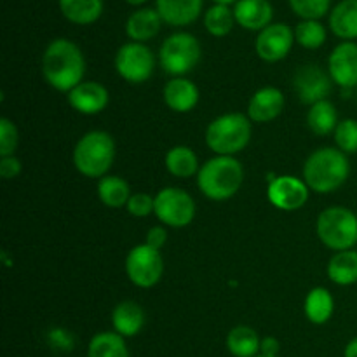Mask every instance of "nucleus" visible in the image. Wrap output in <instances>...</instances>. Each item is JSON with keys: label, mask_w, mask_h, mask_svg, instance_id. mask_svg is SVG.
I'll return each mask as SVG.
<instances>
[{"label": "nucleus", "mask_w": 357, "mask_h": 357, "mask_svg": "<svg viewBox=\"0 0 357 357\" xmlns=\"http://www.w3.org/2000/svg\"><path fill=\"white\" fill-rule=\"evenodd\" d=\"M86 58L75 42L68 38H54L42 54V75L52 89L68 94L73 87L84 82Z\"/></svg>", "instance_id": "f257e3e1"}, {"label": "nucleus", "mask_w": 357, "mask_h": 357, "mask_svg": "<svg viewBox=\"0 0 357 357\" xmlns=\"http://www.w3.org/2000/svg\"><path fill=\"white\" fill-rule=\"evenodd\" d=\"M351 176L349 155L337 146H323L307 157L303 164V181L316 194L338 190Z\"/></svg>", "instance_id": "f03ea898"}, {"label": "nucleus", "mask_w": 357, "mask_h": 357, "mask_svg": "<svg viewBox=\"0 0 357 357\" xmlns=\"http://www.w3.org/2000/svg\"><path fill=\"white\" fill-rule=\"evenodd\" d=\"M244 181L243 164L236 157L216 155L206 160L197 173V187L204 197L222 202L232 199Z\"/></svg>", "instance_id": "7ed1b4c3"}, {"label": "nucleus", "mask_w": 357, "mask_h": 357, "mask_svg": "<svg viewBox=\"0 0 357 357\" xmlns=\"http://www.w3.org/2000/svg\"><path fill=\"white\" fill-rule=\"evenodd\" d=\"M73 166L87 178H103L115 160V142L110 132L94 129L86 132L73 149Z\"/></svg>", "instance_id": "20e7f679"}, {"label": "nucleus", "mask_w": 357, "mask_h": 357, "mask_svg": "<svg viewBox=\"0 0 357 357\" xmlns=\"http://www.w3.org/2000/svg\"><path fill=\"white\" fill-rule=\"evenodd\" d=\"M251 135L253 128L250 117L239 112H232L209 122L206 129V145L216 155L234 157L250 145Z\"/></svg>", "instance_id": "39448f33"}, {"label": "nucleus", "mask_w": 357, "mask_h": 357, "mask_svg": "<svg viewBox=\"0 0 357 357\" xmlns=\"http://www.w3.org/2000/svg\"><path fill=\"white\" fill-rule=\"evenodd\" d=\"M316 234L326 248L347 251L357 244V215L344 206H331L319 213Z\"/></svg>", "instance_id": "423d86ee"}, {"label": "nucleus", "mask_w": 357, "mask_h": 357, "mask_svg": "<svg viewBox=\"0 0 357 357\" xmlns=\"http://www.w3.org/2000/svg\"><path fill=\"white\" fill-rule=\"evenodd\" d=\"M202 56L201 42L188 31L171 33L159 49L160 66L173 77H185L199 65Z\"/></svg>", "instance_id": "0eeeda50"}, {"label": "nucleus", "mask_w": 357, "mask_h": 357, "mask_svg": "<svg viewBox=\"0 0 357 357\" xmlns=\"http://www.w3.org/2000/svg\"><path fill=\"white\" fill-rule=\"evenodd\" d=\"M195 211L197 209H195L194 197L183 188L166 187L157 192L153 215L162 225L171 229H183L194 222Z\"/></svg>", "instance_id": "6e6552de"}, {"label": "nucleus", "mask_w": 357, "mask_h": 357, "mask_svg": "<svg viewBox=\"0 0 357 357\" xmlns=\"http://www.w3.org/2000/svg\"><path fill=\"white\" fill-rule=\"evenodd\" d=\"M115 70L129 84H143L155 70V56L146 44L126 42L115 54Z\"/></svg>", "instance_id": "1a4fd4ad"}, {"label": "nucleus", "mask_w": 357, "mask_h": 357, "mask_svg": "<svg viewBox=\"0 0 357 357\" xmlns=\"http://www.w3.org/2000/svg\"><path fill=\"white\" fill-rule=\"evenodd\" d=\"M126 274L129 281L138 288H153L164 274L162 255L149 244H138L126 257Z\"/></svg>", "instance_id": "9d476101"}, {"label": "nucleus", "mask_w": 357, "mask_h": 357, "mask_svg": "<svg viewBox=\"0 0 357 357\" xmlns=\"http://www.w3.org/2000/svg\"><path fill=\"white\" fill-rule=\"evenodd\" d=\"M295 44V30L286 23H272L258 31L255 49L258 58L267 63L282 61L291 52Z\"/></svg>", "instance_id": "9b49d317"}, {"label": "nucleus", "mask_w": 357, "mask_h": 357, "mask_svg": "<svg viewBox=\"0 0 357 357\" xmlns=\"http://www.w3.org/2000/svg\"><path fill=\"white\" fill-rule=\"evenodd\" d=\"M310 188L303 181V178L281 174L268 181L267 197L272 206L281 211H296L303 208L309 201Z\"/></svg>", "instance_id": "f8f14e48"}, {"label": "nucleus", "mask_w": 357, "mask_h": 357, "mask_svg": "<svg viewBox=\"0 0 357 357\" xmlns=\"http://www.w3.org/2000/svg\"><path fill=\"white\" fill-rule=\"evenodd\" d=\"M296 96L303 105H314L328 100L333 89V80L330 73L317 65H305L296 70L293 77Z\"/></svg>", "instance_id": "ddd939ff"}, {"label": "nucleus", "mask_w": 357, "mask_h": 357, "mask_svg": "<svg viewBox=\"0 0 357 357\" xmlns=\"http://www.w3.org/2000/svg\"><path fill=\"white\" fill-rule=\"evenodd\" d=\"M328 73L342 89L357 87V42H340L328 58Z\"/></svg>", "instance_id": "4468645a"}, {"label": "nucleus", "mask_w": 357, "mask_h": 357, "mask_svg": "<svg viewBox=\"0 0 357 357\" xmlns=\"http://www.w3.org/2000/svg\"><path fill=\"white\" fill-rule=\"evenodd\" d=\"M110 94L108 89L94 80H84L68 93V103L75 112L82 115L101 114L108 107Z\"/></svg>", "instance_id": "2eb2a0df"}, {"label": "nucleus", "mask_w": 357, "mask_h": 357, "mask_svg": "<svg viewBox=\"0 0 357 357\" xmlns=\"http://www.w3.org/2000/svg\"><path fill=\"white\" fill-rule=\"evenodd\" d=\"M284 110V94L278 87H261L251 96L248 103V117L257 124H267L275 121Z\"/></svg>", "instance_id": "dca6fc26"}, {"label": "nucleus", "mask_w": 357, "mask_h": 357, "mask_svg": "<svg viewBox=\"0 0 357 357\" xmlns=\"http://www.w3.org/2000/svg\"><path fill=\"white\" fill-rule=\"evenodd\" d=\"M234 16L241 28L250 31H261L272 24L274 7L268 0H237L234 3Z\"/></svg>", "instance_id": "f3484780"}, {"label": "nucleus", "mask_w": 357, "mask_h": 357, "mask_svg": "<svg viewBox=\"0 0 357 357\" xmlns=\"http://www.w3.org/2000/svg\"><path fill=\"white\" fill-rule=\"evenodd\" d=\"M164 103L176 114H188L199 103V89L187 77H173L164 86Z\"/></svg>", "instance_id": "a211bd4d"}, {"label": "nucleus", "mask_w": 357, "mask_h": 357, "mask_svg": "<svg viewBox=\"0 0 357 357\" xmlns=\"http://www.w3.org/2000/svg\"><path fill=\"white\" fill-rule=\"evenodd\" d=\"M162 24L164 21L160 17V14L157 13V9H152V7H139L135 13L129 14V17L126 20V35H128L131 42L145 44V42L157 37Z\"/></svg>", "instance_id": "6ab92c4d"}, {"label": "nucleus", "mask_w": 357, "mask_h": 357, "mask_svg": "<svg viewBox=\"0 0 357 357\" xmlns=\"http://www.w3.org/2000/svg\"><path fill=\"white\" fill-rule=\"evenodd\" d=\"M204 0H155V9L169 26H188L201 16Z\"/></svg>", "instance_id": "aec40b11"}, {"label": "nucleus", "mask_w": 357, "mask_h": 357, "mask_svg": "<svg viewBox=\"0 0 357 357\" xmlns=\"http://www.w3.org/2000/svg\"><path fill=\"white\" fill-rule=\"evenodd\" d=\"M112 324H114L115 333H119L121 337H135L145 326V310L142 309L139 303L132 302V300H124L112 310Z\"/></svg>", "instance_id": "412c9836"}, {"label": "nucleus", "mask_w": 357, "mask_h": 357, "mask_svg": "<svg viewBox=\"0 0 357 357\" xmlns=\"http://www.w3.org/2000/svg\"><path fill=\"white\" fill-rule=\"evenodd\" d=\"M330 30L344 42L357 38V0H340L330 13Z\"/></svg>", "instance_id": "4be33fe9"}, {"label": "nucleus", "mask_w": 357, "mask_h": 357, "mask_svg": "<svg viewBox=\"0 0 357 357\" xmlns=\"http://www.w3.org/2000/svg\"><path fill=\"white\" fill-rule=\"evenodd\" d=\"M58 6L63 17L79 26L96 23L103 14V0H58Z\"/></svg>", "instance_id": "5701e85b"}, {"label": "nucleus", "mask_w": 357, "mask_h": 357, "mask_svg": "<svg viewBox=\"0 0 357 357\" xmlns=\"http://www.w3.org/2000/svg\"><path fill=\"white\" fill-rule=\"evenodd\" d=\"M328 278L338 286H352L357 282V251H337L328 261Z\"/></svg>", "instance_id": "b1692460"}, {"label": "nucleus", "mask_w": 357, "mask_h": 357, "mask_svg": "<svg viewBox=\"0 0 357 357\" xmlns=\"http://www.w3.org/2000/svg\"><path fill=\"white\" fill-rule=\"evenodd\" d=\"M164 164H166V169L176 178H192L201 169L195 152L190 146L185 145H176L167 150Z\"/></svg>", "instance_id": "393cba45"}, {"label": "nucleus", "mask_w": 357, "mask_h": 357, "mask_svg": "<svg viewBox=\"0 0 357 357\" xmlns=\"http://www.w3.org/2000/svg\"><path fill=\"white\" fill-rule=\"evenodd\" d=\"M131 188L128 181L115 174H107L98 181V197L107 208H124L131 199Z\"/></svg>", "instance_id": "a878e982"}, {"label": "nucleus", "mask_w": 357, "mask_h": 357, "mask_svg": "<svg viewBox=\"0 0 357 357\" xmlns=\"http://www.w3.org/2000/svg\"><path fill=\"white\" fill-rule=\"evenodd\" d=\"M307 126L317 136H328L335 132L338 126L337 107L330 100L310 105L307 112Z\"/></svg>", "instance_id": "bb28decb"}, {"label": "nucleus", "mask_w": 357, "mask_h": 357, "mask_svg": "<svg viewBox=\"0 0 357 357\" xmlns=\"http://www.w3.org/2000/svg\"><path fill=\"white\" fill-rule=\"evenodd\" d=\"M305 316L310 323L314 324H324L331 319L335 312V298L331 291L326 288H317L310 289L309 295L305 298Z\"/></svg>", "instance_id": "cd10ccee"}, {"label": "nucleus", "mask_w": 357, "mask_h": 357, "mask_svg": "<svg viewBox=\"0 0 357 357\" xmlns=\"http://www.w3.org/2000/svg\"><path fill=\"white\" fill-rule=\"evenodd\" d=\"M227 347L236 357H257L261 347L258 333L250 326H236L227 335Z\"/></svg>", "instance_id": "c85d7f7f"}, {"label": "nucleus", "mask_w": 357, "mask_h": 357, "mask_svg": "<svg viewBox=\"0 0 357 357\" xmlns=\"http://www.w3.org/2000/svg\"><path fill=\"white\" fill-rule=\"evenodd\" d=\"M89 357H129V351L126 347L124 337L112 331H103L91 338Z\"/></svg>", "instance_id": "c756f323"}, {"label": "nucleus", "mask_w": 357, "mask_h": 357, "mask_svg": "<svg viewBox=\"0 0 357 357\" xmlns=\"http://www.w3.org/2000/svg\"><path fill=\"white\" fill-rule=\"evenodd\" d=\"M234 26H236V16L230 6L215 3L204 13V28L213 37H227Z\"/></svg>", "instance_id": "7c9ffc66"}, {"label": "nucleus", "mask_w": 357, "mask_h": 357, "mask_svg": "<svg viewBox=\"0 0 357 357\" xmlns=\"http://www.w3.org/2000/svg\"><path fill=\"white\" fill-rule=\"evenodd\" d=\"M326 26L319 20H302L295 26V42L303 49H319L326 42Z\"/></svg>", "instance_id": "2f4dec72"}, {"label": "nucleus", "mask_w": 357, "mask_h": 357, "mask_svg": "<svg viewBox=\"0 0 357 357\" xmlns=\"http://www.w3.org/2000/svg\"><path fill=\"white\" fill-rule=\"evenodd\" d=\"M335 145L347 155L357 153V121L356 119H344L338 122L335 129Z\"/></svg>", "instance_id": "473e14b6"}, {"label": "nucleus", "mask_w": 357, "mask_h": 357, "mask_svg": "<svg viewBox=\"0 0 357 357\" xmlns=\"http://www.w3.org/2000/svg\"><path fill=\"white\" fill-rule=\"evenodd\" d=\"M293 13L302 20H321L331 13V0H288Z\"/></svg>", "instance_id": "72a5a7b5"}, {"label": "nucleus", "mask_w": 357, "mask_h": 357, "mask_svg": "<svg viewBox=\"0 0 357 357\" xmlns=\"http://www.w3.org/2000/svg\"><path fill=\"white\" fill-rule=\"evenodd\" d=\"M20 143V132L10 119H0V157L14 155Z\"/></svg>", "instance_id": "f704fd0d"}, {"label": "nucleus", "mask_w": 357, "mask_h": 357, "mask_svg": "<svg viewBox=\"0 0 357 357\" xmlns=\"http://www.w3.org/2000/svg\"><path fill=\"white\" fill-rule=\"evenodd\" d=\"M126 209H128L129 215L136 216V218H145V216L152 215L153 209H155V197L145 194V192L132 194L126 204Z\"/></svg>", "instance_id": "c9c22d12"}, {"label": "nucleus", "mask_w": 357, "mask_h": 357, "mask_svg": "<svg viewBox=\"0 0 357 357\" xmlns=\"http://www.w3.org/2000/svg\"><path fill=\"white\" fill-rule=\"evenodd\" d=\"M21 169H23V166L16 155L0 157V176L3 180H14V178L20 176Z\"/></svg>", "instance_id": "e433bc0d"}, {"label": "nucleus", "mask_w": 357, "mask_h": 357, "mask_svg": "<svg viewBox=\"0 0 357 357\" xmlns=\"http://www.w3.org/2000/svg\"><path fill=\"white\" fill-rule=\"evenodd\" d=\"M167 243V230L164 229V227H152V229H149V232H146V239H145V244H149L150 248H153V250H162L164 246H166Z\"/></svg>", "instance_id": "4c0bfd02"}, {"label": "nucleus", "mask_w": 357, "mask_h": 357, "mask_svg": "<svg viewBox=\"0 0 357 357\" xmlns=\"http://www.w3.org/2000/svg\"><path fill=\"white\" fill-rule=\"evenodd\" d=\"M279 349H281V345H279V340H275L274 337H267L261 340V354L265 356H278Z\"/></svg>", "instance_id": "58836bf2"}, {"label": "nucleus", "mask_w": 357, "mask_h": 357, "mask_svg": "<svg viewBox=\"0 0 357 357\" xmlns=\"http://www.w3.org/2000/svg\"><path fill=\"white\" fill-rule=\"evenodd\" d=\"M344 356L345 357H357V338H354V340L349 342L347 347H345Z\"/></svg>", "instance_id": "ea45409f"}, {"label": "nucleus", "mask_w": 357, "mask_h": 357, "mask_svg": "<svg viewBox=\"0 0 357 357\" xmlns=\"http://www.w3.org/2000/svg\"><path fill=\"white\" fill-rule=\"evenodd\" d=\"M126 2H128L129 6H132V7H142L143 3H146L149 0H126Z\"/></svg>", "instance_id": "a19ab883"}, {"label": "nucleus", "mask_w": 357, "mask_h": 357, "mask_svg": "<svg viewBox=\"0 0 357 357\" xmlns=\"http://www.w3.org/2000/svg\"><path fill=\"white\" fill-rule=\"evenodd\" d=\"M237 0H213V3H220V6H232Z\"/></svg>", "instance_id": "79ce46f5"}, {"label": "nucleus", "mask_w": 357, "mask_h": 357, "mask_svg": "<svg viewBox=\"0 0 357 357\" xmlns=\"http://www.w3.org/2000/svg\"><path fill=\"white\" fill-rule=\"evenodd\" d=\"M257 357H278V356H265V354H260V356H257Z\"/></svg>", "instance_id": "37998d69"}]
</instances>
